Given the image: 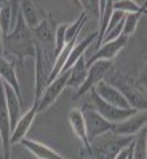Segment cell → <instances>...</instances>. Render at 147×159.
<instances>
[{"mask_svg": "<svg viewBox=\"0 0 147 159\" xmlns=\"http://www.w3.org/2000/svg\"><path fill=\"white\" fill-rule=\"evenodd\" d=\"M91 92V102H93V108H95L105 121H109L112 124H117V123H122L123 119L133 116V115H136L138 110L135 108H117L114 107V105H109V103H105L102 99H99L96 96V92L95 91H90Z\"/></svg>", "mask_w": 147, "mask_h": 159, "instance_id": "7", "label": "cell"}, {"mask_svg": "<svg viewBox=\"0 0 147 159\" xmlns=\"http://www.w3.org/2000/svg\"><path fill=\"white\" fill-rule=\"evenodd\" d=\"M82 115H83V121H85V129H86V137L88 142H95L98 137L105 135L112 130V123L105 121V119L93 108V105H83L82 108Z\"/></svg>", "mask_w": 147, "mask_h": 159, "instance_id": "5", "label": "cell"}, {"mask_svg": "<svg viewBox=\"0 0 147 159\" xmlns=\"http://www.w3.org/2000/svg\"><path fill=\"white\" fill-rule=\"evenodd\" d=\"M85 56L80 57L69 70V81H67V86L74 88V89H78L80 86L83 84L85 78H86V64H85Z\"/></svg>", "mask_w": 147, "mask_h": 159, "instance_id": "18", "label": "cell"}, {"mask_svg": "<svg viewBox=\"0 0 147 159\" xmlns=\"http://www.w3.org/2000/svg\"><path fill=\"white\" fill-rule=\"evenodd\" d=\"M3 54L18 59L19 62L24 57L35 56V48H34V38H32V30L24 24L21 13L18 16L16 25L13 27V30L3 37Z\"/></svg>", "mask_w": 147, "mask_h": 159, "instance_id": "1", "label": "cell"}, {"mask_svg": "<svg viewBox=\"0 0 147 159\" xmlns=\"http://www.w3.org/2000/svg\"><path fill=\"white\" fill-rule=\"evenodd\" d=\"M3 91H5V100H7V110H8V116H10V126H11V130H13V127L16 126L18 119L22 115L21 113L22 111V108H21L22 103H21L19 97L16 96V92L5 83H3Z\"/></svg>", "mask_w": 147, "mask_h": 159, "instance_id": "16", "label": "cell"}, {"mask_svg": "<svg viewBox=\"0 0 147 159\" xmlns=\"http://www.w3.org/2000/svg\"><path fill=\"white\" fill-rule=\"evenodd\" d=\"M0 80L16 92V96L19 97V100L22 103L21 86H19L18 76H16V61L8 57V56H5V54L0 57Z\"/></svg>", "mask_w": 147, "mask_h": 159, "instance_id": "11", "label": "cell"}, {"mask_svg": "<svg viewBox=\"0 0 147 159\" xmlns=\"http://www.w3.org/2000/svg\"><path fill=\"white\" fill-rule=\"evenodd\" d=\"M19 13H21V18H22L24 24L27 25L31 30L38 27V24L42 22L40 13L37 10V5H35V2H32V0H22V2H19Z\"/></svg>", "mask_w": 147, "mask_h": 159, "instance_id": "17", "label": "cell"}, {"mask_svg": "<svg viewBox=\"0 0 147 159\" xmlns=\"http://www.w3.org/2000/svg\"><path fill=\"white\" fill-rule=\"evenodd\" d=\"M145 15V11H139V13H130V15H125L123 18V29H122V37L130 38L133 34L136 32L138 22L141 21V18Z\"/></svg>", "mask_w": 147, "mask_h": 159, "instance_id": "19", "label": "cell"}, {"mask_svg": "<svg viewBox=\"0 0 147 159\" xmlns=\"http://www.w3.org/2000/svg\"><path fill=\"white\" fill-rule=\"evenodd\" d=\"M93 91H95L96 96H98L99 99H102L105 103L114 105V107H117V108H130L128 103H126V100H125V97L120 94V92H118L114 86H110L109 83L101 81Z\"/></svg>", "mask_w": 147, "mask_h": 159, "instance_id": "13", "label": "cell"}, {"mask_svg": "<svg viewBox=\"0 0 147 159\" xmlns=\"http://www.w3.org/2000/svg\"><path fill=\"white\" fill-rule=\"evenodd\" d=\"M0 154L3 156V148H2V137H0Z\"/></svg>", "mask_w": 147, "mask_h": 159, "instance_id": "23", "label": "cell"}, {"mask_svg": "<svg viewBox=\"0 0 147 159\" xmlns=\"http://www.w3.org/2000/svg\"><path fill=\"white\" fill-rule=\"evenodd\" d=\"M112 10L114 11H122L123 15H130V13L145 11V3L141 5L138 2H131V0H120V2H112Z\"/></svg>", "mask_w": 147, "mask_h": 159, "instance_id": "21", "label": "cell"}, {"mask_svg": "<svg viewBox=\"0 0 147 159\" xmlns=\"http://www.w3.org/2000/svg\"><path fill=\"white\" fill-rule=\"evenodd\" d=\"M55 30L56 24L50 16L47 19H42L38 27L32 30L34 46L42 51V54L55 64Z\"/></svg>", "mask_w": 147, "mask_h": 159, "instance_id": "3", "label": "cell"}, {"mask_svg": "<svg viewBox=\"0 0 147 159\" xmlns=\"http://www.w3.org/2000/svg\"><path fill=\"white\" fill-rule=\"evenodd\" d=\"M104 81L109 83L110 86H114L120 94L125 97V100H126L130 108H135L138 111H145V108H147L145 94L138 88L136 78H133L128 73H125V72L117 69V70L109 72L107 75H105Z\"/></svg>", "mask_w": 147, "mask_h": 159, "instance_id": "2", "label": "cell"}, {"mask_svg": "<svg viewBox=\"0 0 147 159\" xmlns=\"http://www.w3.org/2000/svg\"><path fill=\"white\" fill-rule=\"evenodd\" d=\"M2 8H3V2H0V11H2Z\"/></svg>", "mask_w": 147, "mask_h": 159, "instance_id": "24", "label": "cell"}, {"mask_svg": "<svg viewBox=\"0 0 147 159\" xmlns=\"http://www.w3.org/2000/svg\"><path fill=\"white\" fill-rule=\"evenodd\" d=\"M67 81H69V70L67 72H61L51 83H48V86L45 88L42 97L37 102V111H45L48 110L53 103L58 100V97L61 96V92L66 89L67 86Z\"/></svg>", "mask_w": 147, "mask_h": 159, "instance_id": "8", "label": "cell"}, {"mask_svg": "<svg viewBox=\"0 0 147 159\" xmlns=\"http://www.w3.org/2000/svg\"><path fill=\"white\" fill-rule=\"evenodd\" d=\"M26 150H29V153H32L37 159H67L62 154H59L56 150L50 148L48 145L37 142V140H31V139H22L19 142Z\"/></svg>", "mask_w": 147, "mask_h": 159, "instance_id": "14", "label": "cell"}, {"mask_svg": "<svg viewBox=\"0 0 147 159\" xmlns=\"http://www.w3.org/2000/svg\"><path fill=\"white\" fill-rule=\"evenodd\" d=\"M133 142L131 137H112L99 142H91L90 143V151L88 156L91 159H114L123 148Z\"/></svg>", "mask_w": 147, "mask_h": 159, "instance_id": "4", "label": "cell"}, {"mask_svg": "<svg viewBox=\"0 0 147 159\" xmlns=\"http://www.w3.org/2000/svg\"><path fill=\"white\" fill-rule=\"evenodd\" d=\"M66 29H67V24L56 25V30H55V59L62 51V48L66 46Z\"/></svg>", "mask_w": 147, "mask_h": 159, "instance_id": "22", "label": "cell"}, {"mask_svg": "<svg viewBox=\"0 0 147 159\" xmlns=\"http://www.w3.org/2000/svg\"><path fill=\"white\" fill-rule=\"evenodd\" d=\"M145 121H147L145 111H138L136 115L123 119L122 123L114 124L110 132L118 135V137H133V135H136L141 129L145 127Z\"/></svg>", "mask_w": 147, "mask_h": 159, "instance_id": "10", "label": "cell"}, {"mask_svg": "<svg viewBox=\"0 0 147 159\" xmlns=\"http://www.w3.org/2000/svg\"><path fill=\"white\" fill-rule=\"evenodd\" d=\"M110 69H112V62H109V61H98L95 64H91L88 67V70H86L85 81H83L82 86L77 89L74 99H78L80 96H85L86 92H90L91 89H95L101 81H104L105 75L110 72Z\"/></svg>", "mask_w": 147, "mask_h": 159, "instance_id": "6", "label": "cell"}, {"mask_svg": "<svg viewBox=\"0 0 147 159\" xmlns=\"http://www.w3.org/2000/svg\"><path fill=\"white\" fill-rule=\"evenodd\" d=\"M126 43H128V38H125V37H122V35H120L118 38H115V40H112V42L102 43V45L95 51V54H91V57H90L88 61H85L86 69L90 67L91 64H95V62H98V61H109V62H112V61L115 59V56L126 46Z\"/></svg>", "mask_w": 147, "mask_h": 159, "instance_id": "9", "label": "cell"}, {"mask_svg": "<svg viewBox=\"0 0 147 159\" xmlns=\"http://www.w3.org/2000/svg\"><path fill=\"white\" fill-rule=\"evenodd\" d=\"M67 121H69V124H71V127L74 130V134L80 140V143L83 145L85 151H90V142H88V137H86V129H85V121H83L82 110L80 108H72L69 111Z\"/></svg>", "mask_w": 147, "mask_h": 159, "instance_id": "15", "label": "cell"}, {"mask_svg": "<svg viewBox=\"0 0 147 159\" xmlns=\"http://www.w3.org/2000/svg\"><path fill=\"white\" fill-rule=\"evenodd\" d=\"M133 159H147V143H145V127L141 129L136 139L133 140Z\"/></svg>", "mask_w": 147, "mask_h": 159, "instance_id": "20", "label": "cell"}, {"mask_svg": "<svg viewBox=\"0 0 147 159\" xmlns=\"http://www.w3.org/2000/svg\"><path fill=\"white\" fill-rule=\"evenodd\" d=\"M37 102H34V105L27 110V111H24L21 115V118L18 119V123L16 126L13 127L11 130V135H10V145H15V143H19L22 139H26V134L29 132L32 123H34V119L37 116Z\"/></svg>", "mask_w": 147, "mask_h": 159, "instance_id": "12", "label": "cell"}]
</instances>
